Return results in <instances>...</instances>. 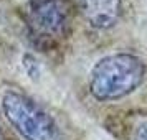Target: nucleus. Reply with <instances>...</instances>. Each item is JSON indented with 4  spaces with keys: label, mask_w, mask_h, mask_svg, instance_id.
I'll list each match as a JSON object with an SVG mask.
<instances>
[{
    "label": "nucleus",
    "mask_w": 147,
    "mask_h": 140,
    "mask_svg": "<svg viewBox=\"0 0 147 140\" xmlns=\"http://www.w3.org/2000/svg\"><path fill=\"white\" fill-rule=\"evenodd\" d=\"M146 64L132 53H113L101 58L89 73V92L99 102L127 97L142 84Z\"/></svg>",
    "instance_id": "nucleus-1"
},
{
    "label": "nucleus",
    "mask_w": 147,
    "mask_h": 140,
    "mask_svg": "<svg viewBox=\"0 0 147 140\" xmlns=\"http://www.w3.org/2000/svg\"><path fill=\"white\" fill-rule=\"evenodd\" d=\"M2 111L7 122L25 140H63L53 117L27 94L18 91L3 92Z\"/></svg>",
    "instance_id": "nucleus-2"
},
{
    "label": "nucleus",
    "mask_w": 147,
    "mask_h": 140,
    "mask_svg": "<svg viewBox=\"0 0 147 140\" xmlns=\"http://www.w3.org/2000/svg\"><path fill=\"white\" fill-rule=\"evenodd\" d=\"M28 20L38 35L60 36L69 25L71 5L68 0H32Z\"/></svg>",
    "instance_id": "nucleus-3"
},
{
    "label": "nucleus",
    "mask_w": 147,
    "mask_h": 140,
    "mask_svg": "<svg viewBox=\"0 0 147 140\" xmlns=\"http://www.w3.org/2000/svg\"><path fill=\"white\" fill-rule=\"evenodd\" d=\"M84 20L96 30L114 27L122 13L121 0H76Z\"/></svg>",
    "instance_id": "nucleus-4"
},
{
    "label": "nucleus",
    "mask_w": 147,
    "mask_h": 140,
    "mask_svg": "<svg viewBox=\"0 0 147 140\" xmlns=\"http://www.w3.org/2000/svg\"><path fill=\"white\" fill-rule=\"evenodd\" d=\"M132 140H147V122H142L136 127L132 133Z\"/></svg>",
    "instance_id": "nucleus-5"
},
{
    "label": "nucleus",
    "mask_w": 147,
    "mask_h": 140,
    "mask_svg": "<svg viewBox=\"0 0 147 140\" xmlns=\"http://www.w3.org/2000/svg\"><path fill=\"white\" fill-rule=\"evenodd\" d=\"M0 140H5V139H3V133H2V130H0Z\"/></svg>",
    "instance_id": "nucleus-6"
}]
</instances>
